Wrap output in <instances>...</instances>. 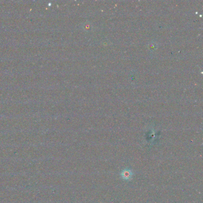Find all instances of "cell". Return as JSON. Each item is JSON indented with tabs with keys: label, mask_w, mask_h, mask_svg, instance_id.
Here are the masks:
<instances>
[{
	"label": "cell",
	"mask_w": 203,
	"mask_h": 203,
	"mask_svg": "<svg viewBox=\"0 0 203 203\" xmlns=\"http://www.w3.org/2000/svg\"><path fill=\"white\" fill-rule=\"evenodd\" d=\"M130 175H131V173L129 172V171H128V170H127V171H125L124 172H123V177H125V178H129V177H130Z\"/></svg>",
	"instance_id": "6da1fadb"
}]
</instances>
